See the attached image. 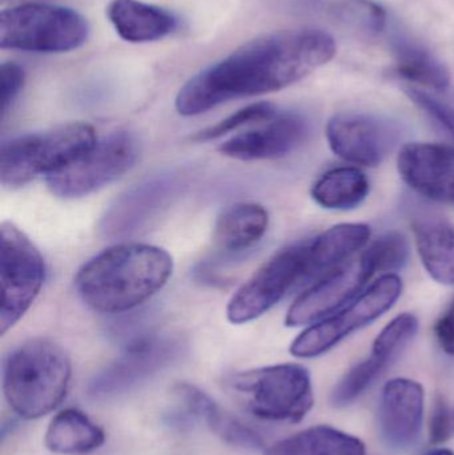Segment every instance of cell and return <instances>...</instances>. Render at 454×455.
<instances>
[{
    "label": "cell",
    "mask_w": 454,
    "mask_h": 455,
    "mask_svg": "<svg viewBox=\"0 0 454 455\" xmlns=\"http://www.w3.org/2000/svg\"><path fill=\"white\" fill-rule=\"evenodd\" d=\"M454 437V406L439 398L434 403L429 422V441L434 445H442Z\"/></svg>",
    "instance_id": "d6a6232c"
},
{
    "label": "cell",
    "mask_w": 454,
    "mask_h": 455,
    "mask_svg": "<svg viewBox=\"0 0 454 455\" xmlns=\"http://www.w3.org/2000/svg\"><path fill=\"white\" fill-rule=\"evenodd\" d=\"M139 154L138 138L128 131H117L96 141L76 162L45 181L55 196L79 199L122 178L138 162Z\"/></svg>",
    "instance_id": "9c48e42d"
},
{
    "label": "cell",
    "mask_w": 454,
    "mask_h": 455,
    "mask_svg": "<svg viewBox=\"0 0 454 455\" xmlns=\"http://www.w3.org/2000/svg\"><path fill=\"white\" fill-rule=\"evenodd\" d=\"M90 36L87 19L63 5L26 3L0 13L2 50L61 53L83 47Z\"/></svg>",
    "instance_id": "8992f818"
},
{
    "label": "cell",
    "mask_w": 454,
    "mask_h": 455,
    "mask_svg": "<svg viewBox=\"0 0 454 455\" xmlns=\"http://www.w3.org/2000/svg\"><path fill=\"white\" fill-rule=\"evenodd\" d=\"M106 440L103 430L76 409L60 411L45 432V446L56 454L80 455L100 448Z\"/></svg>",
    "instance_id": "d4e9b609"
},
{
    "label": "cell",
    "mask_w": 454,
    "mask_h": 455,
    "mask_svg": "<svg viewBox=\"0 0 454 455\" xmlns=\"http://www.w3.org/2000/svg\"><path fill=\"white\" fill-rule=\"evenodd\" d=\"M266 455H367V449L359 438L319 425L279 441Z\"/></svg>",
    "instance_id": "484cf974"
},
{
    "label": "cell",
    "mask_w": 454,
    "mask_h": 455,
    "mask_svg": "<svg viewBox=\"0 0 454 455\" xmlns=\"http://www.w3.org/2000/svg\"><path fill=\"white\" fill-rule=\"evenodd\" d=\"M186 187V175L178 171L148 176L109 205L99 223V232L109 240L138 235L167 212Z\"/></svg>",
    "instance_id": "8fae6325"
},
{
    "label": "cell",
    "mask_w": 454,
    "mask_h": 455,
    "mask_svg": "<svg viewBox=\"0 0 454 455\" xmlns=\"http://www.w3.org/2000/svg\"><path fill=\"white\" fill-rule=\"evenodd\" d=\"M175 395L180 398L191 416L204 422L211 432L215 433L224 443L245 451H256L263 448V440L258 433L245 427L231 414L226 413L199 387L183 382L175 387Z\"/></svg>",
    "instance_id": "ffe728a7"
},
{
    "label": "cell",
    "mask_w": 454,
    "mask_h": 455,
    "mask_svg": "<svg viewBox=\"0 0 454 455\" xmlns=\"http://www.w3.org/2000/svg\"><path fill=\"white\" fill-rule=\"evenodd\" d=\"M391 120L364 112H340L331 117L325 130L328 146L344 162L360 167H378L399 139Z\"/></svg>",
    "instance_id": "5bb4252c"
},
{
    "label": "cell",
    "mask_w": 454,
    "mask_h": 455,
    "mask_svg": "<svg viewBox=\"0 0 454 455\" xmlns=\"http://www.w3.org/2000/svg\"><path fill=\"white\" fill-rule=\"evenodd\" d=\"M391 50L396 74L408 82L434 91H445L450 85L447 67L418 40L397 34L392 37Z\"/></svg>",
    "instance_id": "7402d4cb"
},
{
    "label": "cell",
    "mask_w": 454,
    "mask_h": 455,
    "mask_svg": "<svg viewBox=\"0 0 454 455\" xmlns=\"http://www.w3.org/2000/svg\"><path fill=\"white\" fill-rule=\"evenodd\" d=\"M336 52L335 39L323 29L260 35L191 77L176 96V109L196 116L227 101L277 92L330 63Z\"/></svg>",
    "instance_id": "6da1fadb"
},
{
    "label": "cell",
    "mask_w": 454,
    "mask_h": 455,
    "mask_svg": "<svg viewBox=\"0 0 454 455\" xmlns=\"http://www.w3.org/2000/svg\"><path fill=\"white\" fill-rule=\"evenodd\" d=\"M426 392L410 379H394L384 385L378 408V427L386 445L407 449L415 445L423 427Z\"/></svg>",
    "instance_id": "e0dca14e"
},
{
    "label": "cell",
    "mask_w": 454,
    "mask_h": 455,
    "mask_svg": "<svg viewBox=\"0 0 454 455\" xmlns=\"http://www.w3.org/2000/svg\"><path fill=\"white\" fill-rule=\"evenodd\" d=\"M408 98L416 104L418 109L424 112L436 125L437 130L442 131L445 136L454 141V109L444 101L439 100L434 96L429 95L426 91L418 88L407 90Z\"/></svg>",
    "instance_id": "4dcf8cb0"
},
{
    "label": "cell",
    "mask_w": 454,
    "mask_h": 455,
    "mask_svg": "<svg viewBox=\"0 0 454 455\" xmlns=\"http://www.w3.org/2000/svg\"><path fill=\"white\" fill-rule=\"evenodd\" d=\"M268 224V212L263 205L256 203L231 205L220 213L216 221V243L229 253L247 251L263 238Z\"/></svg>",
    "instance_id": "603a6c76"
},
{
    "label": "cell",
    "mask_w": 454,
    "mask_h": 455,
    "mask_svg": "<svg viewBox=\"0 0 454 455\" xmlns=\"http://www.w3.org/2000/svg\"><path fill=\"white\" fill-rule=\"evenodd\" d=\"M0 74H2V119H4L23 90L26 72L23 67L19 66L15 61H7L2 64Z\"/></svg>",
    "instance_id": "1f68e13d"
},
{
    "label": "cell",
    "mask_w": 454,
    "mask_h": 455,
    "mask_svg": "<svg viewBox=\"0 0 454 455\" xmlns=\"http://www.w3.org/2000/svg\"><path fill=\"white\" fill-rule=\"evenodd\" d=\"M276 114V108H275L274 104L267 103V101L251 104V106L239 109V111L232 114L231 116L221 120L218 124L211 125V127L205 128L204 131H200V132L194 136V140H215V139L221 138V136L227 135V133L234 132V131L245 127V125L259 124V123L266 122V120L271 119Z\"/></svg>",
    "instance_id": "f546056e"
},
{
    "label": "cell",
    "mask_w": 454,
    "mask_h": 455,
    "mask_svg": "<svg viewBox=\"0 0 454 455\" xmlns=\"http://www.w3.org/2000/svg\"><path fill=\"white\" fill-rule=\"evenodd\" d=\"M372 229L364 223H341L328 228L308 243L307 280L324 275L367 248Z\"/></svg>",
    "instance_id": "d6986e66"
},
{
    "label": "cell",
    "mask_w": 454,
    "mask_h": 455,
    "mask_svg": "<svg viewBox=\"0 0 454 455\" xmlns=\"http://www.w3.org/2000/svg\"><path fill=\"white\" fill-rule=\"evenodd\" d=\"M308 243L277 251L239 291L227 307L232 323H247L268 312L301 281L307 280Z\"/></svg>",
    "instance_id": "7c38bea8"
},
{
    "label": "cell",
    "mask_w": 454,
    "mask_h": 455,
    "mask_svg": "<svg viewBox=\"0 0 454 455\" xmlns=\"http://www.w3.org/2000/svg\"><path fill=\"white\" fill-rule=\"evenodd\" d=\"M375 275V269L362 253L331 270L291 305L285 325L311 326L330 317L362 294Z\"/></svg>",
    "instance_id": "4fadbf2b"
},
{
    "label": "cell",
    "mask_w": 454,
    "mask_h": 455,
    "mask_svg": "<svg viewBox=\"0 0 454 455\" xmlns=\"http://www.w3.org/2000/svg\"><path fill=\"white\" fill-rule=\"evenodd\" d=\"M173 259L148 243H119L83 265L75 278L87 307L104 315L130 312L151 299L170 280Z\"/></svg>",
    "instance_id": "7a4b0ae2"
},
{
    "label": "cell",
    "mask_w": 454,
    "mask_h": 455,
    "mask_svg": "<svg viewBox=\"0 0 454 455\" xmlns=\"http://www.w3.org/2000/svg\"><path fill=\"white\" fill-rule=\"evenodd\" d=\"M71 361L66 350L47 339L16 347L3 365V392L21 419H36L55 411L66 398Z\"/></svg>",
    "instance_id": "3957f363"
},
{
    "label": "cell",
    "mask_w": 454,
    "mask_h": 455,
    "mask_svg": "<svg viewBox=\"0 0 454 455\" xmlns=\"http://www.w3.org/2000/svg\"><path fill=\"white\" fill-rule=\"evenodd\" d=\"M96 141L95 130L87 123L11 139L0 151V181L7 188H19L39 176L48 178L76 162Z\"/></svg>",
    "instance_id": "277c9868"
},
{
    "label": "cell",
    "mask_w": 454,
    "mask_h": 455,
    "mask_svg": "<svg viewBox=\"0 0 454 455\" xmlns=\"http://www.w3.org/2000/svg\"><path fill=\"white\" fill-rule=\"evenodd\" d=\"M410 243L400 232H388L368 243L362 251L365 259L375 269L376 275H391L402 269L410 259Z\"/></svg>",
    "instance_id": "f1b7e54d"
},
{
    "label": "cell",
    "mask_w": 454,
    "mask_h": 455,
    "mask_svg": "<svg viewBox=\"0 0 454 455\" xmlns=\"http://www.w3.org/2000/svg\"><path fill=\"white\" fill-rule=\"evenodd\" d=\"M308 123L295 114H276L252 130L237 133L219 151L243 162L276 159L295 151L308 135Z\"/></svg>",
    "instance_id": "2e32d148"
},
{
    "label": "cell",
    "mask_w": 454,
    "mask_h": 455,
    "mask_svg": "<svg viewBox=\"0 0 454 455\" xmlns=\"http://www.w3.org/2000/svg\"><path fill=\"white\" fill-rule=\"evenodd\" d=\"M434 334L440 349L454 357V297L434 323Z\"/></svg>",
    "instance_id": "836d02e7"
},
{
    "label": "cell",
    "mask_w": 454,
    "mask_h": 455,
    "mask_svg": "<svg viewBox=\"0 0 454 455\" xmlns=\"http://www.w3.org/2000/svg\"><path fill=\"white\" fill-rule=\"evenodd\" d=\"M416 249L424 269L436 283L454 285V226L442 218L413 221Z\"/></svg>",
    "instance_id": "44dd1931"
},
{
    "label": "cell",
    "mask_w": 454,
    "mask_h": 455,
    "mask_svg": "<svg viewBox=\"0 0 454 455\" xmlns=\"http://www.w3.org/2000/svg\"><path fill=\"white\" fill-rule=\"evenodd\" d=\"M370 179L360 168L346 165L323 173L312 187V199L328 211H351L370 196Z\"/></svg>",
    "instance_id": "cb8c5ba5"
},
{
    "label": "cell",
    "mask_w": 454,
    "mask_h": 455,
    "mask_svg": "<svg viewBox=\"0 0 454 455\" xmlns=\"http://www.w3.org/2000/svg\"><path fill=\"white\" fill-rule=\"evenodd\" d=\"M186 352V339L179 334L152 331L138 337L123 347L114 363L92 377L88 397L104 401L127 395L178 363Z\"/></svg>",
    "instance_id": "52a82bcc"
},
{
    "label": "cell",
    "mask_w": 454,
    "mask_h": 455,
    "mask_svg": "<svg viewBox=\"0 0 454 455\" xmlns=\"http://www.w3.org/2000/svg\"><path fill=\"white\" fill-rule=\"evenodd\" d=\"M426 455H454V453L452 451H450V449H434V451H432L431 453Z\"/></svg>",
    "instance_id": "e575fe53"
},
{
    "label": "cell",
    "mask_w": 454,
    "mask_h": 455,
    "mask_svg": "<svg viewBox=\"0 0 454 455\" xmlns=\"http://www.w3.org/2000/svg\"><path fill=\"white\" fill-rule=\"evenodd\" d=\"M402 293L400 275L396 273L380 275L354 301L299 334L291 345V355L298 358H315L330 352L346 337L389 312Z\"/></svg>",
    "instance_id": "ba28073f"
},
{
    "label": "cell",
    "mask_w": 454,
    "mask_h": 455,
    "mask_svg": "<svg viewBox=\"0 0 454 455\" xmlns=\"http://www.w3.org/2000/svg\"><path fill=\"white\" fill-rule=\"evenodd\" d=\"M397 171L416 194L454 205V146L405 144L397 155Z\"/></svg>",
    "instance_id": "9a60e30c"
},
{
    "label": "cell",
    "mask_w": 454,
    "mask_h": 455,
    "mask_svg": "<svg viewBox=\"0 0 454 455\" xmlns=\"http://www.w3.org/2000/svg\"><path fill=\"white\" fill-rule=\"evenodd\" d=\"M107 18L117 35L130 43L156 42L178 28L173 13L140 0H111Z\"/></svg>",
    "instance_id": "ac0fdd59"
},
{
    "label": "cell",
    "mask_w": 454,
    "mask_h": 455,
    "mask_svg": "<svg viewBox=\"0 0 454 455\" xmlns=\"http://www.w3.org/2000/svg\"><path fill=\"white\" fill-rule=\"evenodd\" d=\"M396 360V355L372 345L370 358L354 366L336 385L332 393L333 405L346 406L354 403Z\"/></svg>",
    "instance_id": "4316f807"
},
{
    "label": "cell",
    "mask_w": 454,
    "mask_h": 455,
    "mask_svg": "<svg viewBox=\"0 0 454 455\" xmlns=\"http://www.w3.org/2000/svg\"><path fill=\"white\" fill-rule=\"evenodd\" d=\"M231 392L248 411L271 422H300L314 406L311 374L298 363L232 374Z\"/></svg>",
    "instance_id": "5b68a950"
},
{
    "label": "cell",
    "mask_w": 454,
    "mask_h": 455,
    "mask_svg": "<svg viewBox=\"0 0 454 455\" xmlns=\"http://www.w3.org/2000/svg\"><path fill=\"white\" fill-rule=\"evenodd\" d=\"M0 241V333L4 336L36 299L45 267L36 246L12 223L2 224Z\"/></svg>",
    "instance_id": "30bf717a"
},
{
    "label": "cell",
    "mask_w": 454,
    "mask_h": 455,
    "mask_svg": "<svg viewBox=\"0 0 454 455\" xmlns=\"http://www.w3.org/2000/svg\"><path fill=\"white\" fill-rule=\"evenodd\" d=\"M331 12L344 28L365 37L378 36L388 26V13L372 0H338Z\"/></svg>",
    "instance_id": "83f0119b"
}]
</instances>
